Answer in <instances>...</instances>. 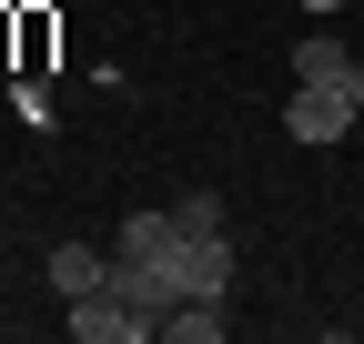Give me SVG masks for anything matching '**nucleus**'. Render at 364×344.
I'll use <instances>...</instances> for the list:
<instances>
[{
  "instance_id": "nucleus-1",
  "label": "nucleus",
  "mask_w": 364,
  "mask_h": 344,
  "mask_svg": "<svg viewBox=\"0 0 364 344\" xmlns=\"http://www.w3.org/2000/svg\"><path fill=\"white\" fill-rule=\"evenodd\" d=\"M61 324H71L81 344H142V334H152V314H142V304H122L112 284H91V294H71V314H61Z\"/></svg>"
},
{
  "instance_id": "nucleus-4",
  "label": "nucleus",
  "mask_w": 364,
  "mask_h": 344,
  "mask_svg": "<svg viewBox=\"0 0 364 344\" xmlns=\"http://www.w3.org/2000/svg\"><path fill=\"white\" fill-rule=\"evenodd\" d=\"M172 284L182 294H233V243L223 233H182L172 243Z\"/></svg>"
},
{
  "instance_id": "nucleus-6",
  "label": "nucleus",
  "mask_w": 364,
  "mask_h": 344,
  "mask_svg": "<svg viewBox=\"0 0 364 344\" xmlns=\"http://www.w3.org/2000/svg\"><path fill=\"white\" fill-rule=\"evenodd\" d=\"M172 344H223V294H182V304L162 314Z\"/></svg>"
},
{
  "instance_id": "nucleus-3",
  "label": "nucleus",
  "mask_w": 364,
  "mask_h": 344,
  "mask_svg": "<svg viewBox=\"0 0 364 344\" xmlns=\"http://www.w3.org/2000/svg\"><path fill=\"white\" fill-rule=\"evenodd\" d=\"M172 243H182L172 213H132L122 243H112V274H162V284H172ZM172 294H182V284H172Z\"/></svg>"
},
{
  "instance_id": "nucleus-2",
  "label": "nucleus",
  "mask_w": 364,
  "mask_h": 344,
  "mask_svg": "<svg viewBox=\"0 0 364 344\" xmlns=\"http://www.w3.org/2000/svg\"><path fill=\"white\" fill-rule=\"evenodd\" d=\"M284 132H294V142H344V132H354V92H334V81H294Z\"/></svg>"
},
{
  "instance_id": "nucleus-5",
  "label": "nucleus",
  "mask_w": 364,
  "mask_h": 344,
  "mask_svg": "<svg viewBox=\"0 0 364 344\" xmlns=\"http://www.w3.org/2000/svg\"><path fill=\"white\" fill-rule=\"evenodd\" d=\"M91 284H112V253H91V243H61V253H51V294L71 304V294H91Z\"/></svg>"
},
{
  "instance_id": "nucleus-8",
  "label": "nucleus",
  "mask_w": 364,
  "mask_h": 344,
  "mask_svg": "<svg viewBox=\"0 0 364 344\" xmlns=\"http://www.w3.org/2000/svg\"><path fill=\"white\" fill-rule=\"evenodd\" d=\"M51 41H61V31H51V11H21V71L51 61Z\"/></svg>"
},
{
  "instance_id": "nucleus-7",
  "label": "nucleus",
  "mask_w": 364,
  "mask_h": 344,
  "mask_svg": "<svg viewBox=\"0 0 364 344\" xmlns=\"http://www.w3.org/2000/svg\"><path fill=\"white\" fill-rule=\"evenodd\" d=\"M344 71H354V51H344L334 31H314L304 51H294V81H344Z\"/></svg>"
},
{
  "instance_id": "nucleus-9",
  "label": "nucleus",
  "mask_w": 364,
  "mask_h": 344,
  "mask_svg": "<svg viewBox=\"0 0 364 344\" xmlns=\"http://www.w3.org/2000/svg\"><path fill=\"white\" fill-rule=\"evenodd\" d=\"M172 223H182V233H223V203H213V193H182Z\"/></svg>"
},
{
  "instance_id": "nucleus-10",
  "label": "nucleus",
  "mask_w": 364,
  "mask_h": 344,
  "mask_svg": "<svg viewBox=\"0 0 364 344\" xmlns=\"http://www.w3.org/2000/svg\"><path fill=\"white\" fill-rule=\"evenodd\" d=\"M304 11H314V21H324V11H344V0H304Z\"/></svg>"
}]
</instances>
